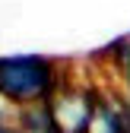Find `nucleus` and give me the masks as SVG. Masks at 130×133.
Instances as JSON below:
<instances>
[{"instance_id":"nucleus-1","label":"nucleus","mask_w":130,"mask_h":133,"mask_svg":"<svg viewBox=\"0 0 130 133\" xmlns=\"http://www.w3.org/2000/svg\"><path fill=\"white\" fill-rule=\"evenodd\" d=\"M60 92L57 66L41 54H13L0 57V98L13 105H41Z\"/></svg>"},{"instance_id":"nucleus-4","label":"nucleus","mask_w":130,"mask_h":133,"mask_svg":"<svg viewBox=\"0 0 130 133\" xmlns=\"http://www.w3.org/2000/svg\"><path fill=\"white\" fill-rule=\"evenodd\" d=\"M0 133H16V130H13L10 124H3V121H0Z\"/></svg>"},{"instance_id":"nucleus-2","label":"nucleus","mask_w":130,"mask_h":133,"mask_svg":"<svg viewBox=\"0 0 130 133\" xmlns=\"http://www.w3.org/2000/svg\"><path fill=\"white\" fill-rule=\"evenodd\" d=\"M16 133H63V127L57 121L51 102H41V105H29V108L19 111Z\"/></svg>"},{"instance_id":"nucleus-3","label":"nucleus","mask_w":130,"mask_h":133,"mask_svg":"<svg viewBox=\"0 0 130 133\" xmlns=\"http://www.w3.org/2000/svg\"><path fill=\"white\" fill-rule=\"evenodd\" d=\"M89 133H130L127 111H124V98H114V102H111L108 95H102Z\"/></svg>"}]
</instances>
